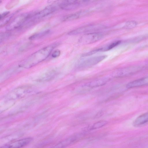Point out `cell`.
<instances>
[{
    "instance_id": "6da1fadb",
    "label": "cell",
    "mask_w": 148,
    "mask_h": 148,
    "mask_svg": "<svg viewBox=\"0 0 148 148\" xmlns=\"http://www.w3.org/2000/svg\"><path fill=\"white\" fill-rule=\"evenodd\" d=\"M57 45V43H55L38 50L21 62L19 66L29 68L36 65L46 59Z\"/></svg>"
},
{
    "instance_id": "7a4b0ae2",
    "label": "cell",
    "mask_w": 148,
    "mask_h": 148,
    "mask_svg": "<svg viewBox=\"0 0 148 148\" xmlns=\"http://www.w3.org/2000/svg\"><path fill=\"white\" fill-rule=\"evenodd\" d=\"M37 12H32L19 15L14 18L6 27L8 31L23 27L27 21L32 18Z\"/></svg>"
},
{
    "instance_id": "3957f363",
    "label": "cell",
    "mask_w": 148,
    "mask_h": 148,
    "mask_svg": "<svg viewBox=\"0 0 148 148\" xmlns=\"http://www.w3.org/2000/svg\"><path fill=\"white\" fill-rule=\"evenodd\" d=\"M105 28L104 25L99 24H92L82 26L69 32L68 34L75 35L82 34L95 32Z\"/></svg>"
},
{
    "instance_id": "277c9868",
    "label": "cell",
    "mask_w": 148,
    "mask_h": 148,
    "mask_svg": "<svg viewBox=\"0 0 148 148\" xmlns=\"http://www.w3.org/2000/svg\"><path fill=\"white\" fill-rule=\"evenodd\" d=\"M103 34L99 32H92L84 34L79 39V42L82 45L95 42L103 38Z\"/></svg>"
},
{
    "instance_id": "5b68a950",
    "label": "cell",
    "mask_w": 148,
    "mask_h": 148,
    "mask_svg": "<svg viewBox=\"0 0 148 148\" xmlns=\"http://www.w3.org/2000/svg\"><path fill=\"white\" fill-rule=\"evenodd\" d=\"M142 68L139 66H132L118 69L112 74L116 77H123L132 75L140 71Z\"/></svg>"
},
{
    "instance_id": "8992f818",
    "label": "cell",
    "mask_w": 148,
    "mask_h": 148,
    "mask_svg": "<svg viewBox=\"0 0 148 148\" xmlns=\"http://www.w3.org/2000/svg\"><path fill=\"white\" fill-rule=\"evenodd\" d=\"M56 10V8L53 5H50L45 7L39 12H37L32 18V20L34 23L39 19L52 13Z\"/></svg>"
},
{
    "instance_id": "52a82bcc",
    "label": "cell",
    "mask_w": 148,
    "mask_h": 148,
    "mask_svg": "<svg viewBox=\"0 0 148 148\" xmlns=\"http://www.w3.org/2000/svg\"><path fill=\"white\" fill-rule=\"evenodd\" d=\"M106 57L105 55L92 57L82 62L79 65V67L84 68L93 66L101 62Z\"/></svg>"
},
{
    "instance_id": "ba28073f",
    "label": "cell",
    "mask_w": 148,
    "mask_h": 148,
    "mask_svg": "<svg viewBox=\"0 0 148 148\" xmlns=\"http://www.w3.org/2000/svg\"><path fill=\"white\" fill-rule=\"evenodd\" d=\"M32 140L30 137L24 138L6 144L1 148H20L28 145Z\"/></svg>"
},
{
    "instance_id": "9c48e42d",
    "label": "cell",
    "mask_w": 148,
    "mask_h": 148,
    "mask_svg": "<svg viewBox=\"0 0 148 148\" xmlns=\"http://www.w3.org/2000/svg\"><path fill=\"white\" fill-rule=\"evenodd\" d=\"M79 0H64L59 6L62 10H69L76 8L78 6Z\"/></svg>"
},
{
    "instance_id": "30bf717a",
    "label": "cell",
    "mask_w": 148,
    "mask_h": 148,
    "mask_svg": "<svg viewBox=\"0 0 148 148\" xmlns=\"http://www.w3.org/2000/svg\"><path fill=\"white\" fill-rule=\"evenodd\" d=\"M110 79L108 77H101L88 82L85 84V86L91 88L101 86L106 84Z\"/></svg>"
},
{
    "instance_id": "8fae6325",
    "label": "cell",
    "mask_w": 148,
    "mask_h": 148,
    "mask_svg": "<svg viewBox=\"0 0 148 148\" xmlns=\"http://www.w3.org/2000/svg\"><path fill=\"white\" fill-rule=\"evenodd\" d=\"M148 85V76L142 77L129 82L126 85L127 88H132Z\"/></svg>"
},
{
    "instance_id": "7c38bea8",
    "label": "cell",
    "mask_w": 148,
    "mask_h": 148,
    "mask_svg": "<svg viewBox=\"0 0 148 148\" xmlns=\"http://www.w3.org/2000/svg\"><path fill=\"white\" fill-rule=\"evenodd\" d=\"M81 136L80 134L75 135L61 142L56 145L54 147H66L76 141Z\"/></svg>"
},
{
    "instance_id": "4fadbf2b",
    "label": "cell",
    "mask_w": 148,
    "mask_h": 148,
    "mask_svg": "<svg viewBox=\"0 0 148 148\" xmlns=\"http://www.w3.org/2000/svg\"><path fill=\"white\" fill-rule=\"evenodd\" d=\"M148 122V112L144 113L137 117L134 121L133 125L138 127Z\"/></svg>"
},
{
    "instance_id": "5bb4252c",
    "label": "cell",
    "mask_w": 148,
    "mask_h": 148,
    "mask_svg": "<svg viewBox=\"0 0 148 148\" xmlns=\"http://www.w3.org/2000/svg\"><path fill=\"white\" fill-rule=\"evenodd\" d=\"M83 11H79L76 13L70 14L65 16L63 18L64 21L73 20L78 18L83 14Z\"/></svg>"
},
{
    "instance_id": "9a60e30c",
    "label": "cell",
    "mask_w": 148,
    "mask_h": 148,
    "mask_svg": "<svg viewBox=\"0 0 148 148\" xmlns=\"http://www.w3.org/2000/svg\"><path fill=\"white\" fill-rule=\"evenodd\" d=\"M108 123V122L105 120H101L94 123L89 127L90 130L97 129L106 125Z\"/></svg>"
},
{
    "instance_id": "2e32d148",
    "label": "cell",
    "mask_w": 148,
    "mask_h": 148,
    "mask_svg": "<svg viewBox=\"0 0 148 148\" xmlns=\"http://www.w3.org/2000/svg\"><path fill=\"white\" fill-rule=\"evenodd\" d=\"M55 72L54 71H51L48 72L46 73L43 75H42L40 77V80H45L49 79L54 75Z\"/></svg>"
},
{
    "instance_id": "e0dca14e",
    "label": "cell",
    "mask_w": 148,
    "mask_h": 148,
    "mask_svg": "<svg viewBox=\"0 0 148 148\" xmlns=\"http://www.w3.org/2000/svg\"><path fill=\"white\" fill-rule=\"evenodd\" d=\"M14 14H12L9 15H8L3 19L0 21V27L3 26L5 24L8 23L14 16Z\"/></svg>"
},
{
    "instance_id": "ac0fdd59",
    "label": "cell",
    "mask_w": 148,
    "mask_h": 148,
    "mask_svg": "<svg viewBox=\"0 0 148 148\" xmlns=\"http://www.w3.org/2000/svg\"><path fill=\"white\" fill-rule=\"evenodd\" d=\"M49 30H46L31 36L29 38V39L31 40H34L38 38H40V37L43 36L45 34H47L48 33H49Z\"/></svg>"
},
{
    "instance_id": "d6986e66",
    "label": "cell",
    "mask_w": 148,
    "mask_h": 148,
    "mask_svg": "<svg viewBox=\"0 0 148 148\" xmlns=\"http://www.w3.org/2000/svg\"><path fill=\"white\" fill-rule=\"evenodd\" d=\"M137 25V23L135 21H129L125 24L124 27L126 29H131L135 27Z\"/></svg>"
},
{
    "instance_id": "ffe728a7",
    "label": "cell",
    "mask_w": 148,
    "mask_h": 148,
    "mask_svg": "<svg viewBox=\"0 0 148 148\" xmlns=\"http://www.w3.org/2000/svg\"><path fill=\"white\" fill-rule=\"evenodd\" d=\"M121 41L120 40L116 41L110 43L107 45L108 50H109L114 47L120 43Z\"/></svg>"
},
{
    "instance_id": "44dd1931",
    "label": "cell",
    "mask_w": 148,
    "mask_h": 148,
    "mask_svg": "<svg viewBox=\"0 0 148 148\" xmlns=\"http://www.w3.org/2000/svg\"><path fill=\"white\" fill-rule=\"evenodd\" d=\"M60 53V52L59 50L57 49L52 54V56L53 58H56L58 57Z\"/></svg>"
},
{
    "instance_id": "7402d4cb",
    "label": "cell",
    "mask_w": 148,
    "mask_h": 148,
    "mask_svg": "<svg viewBox=\"0 0 148 148\" xmlns=\"http://www.w3.org/2000/svg\"><path fill=\"white\" fill-rule=\"evenodd\" d=\"M10 12L9 11H6L3 12L2 14H1L0 15V21L4 19L10 14Z\"/></svg>"
},
{
    "instance_id": "603a6c76",
    "label": "cell",
    "mask_w": 148,
    "mask_h": 148,
    "mask_svg": "<svg viewBox=\"0 0 148 148\" xmlns=\"http://www.w3.org/2000/svg\"><path fill=\"white\" fill-rule=\"evenodd\" d=\"M60 0H47V2L49 3H51L56 2Z\"/></svg>"
},
{
    "instance_id": "cb8c5ba5",
    "label": "cell",
    "mask_w": 148,
    "mask_h": 148,
    "mask_svg": "<svg viewBox=\"0 0 148 148\" xmlns=\"http://www.w3.org/2000/svg\"><path fill=\"white\" fill-rule=\"evenodd\" d=\"M84 2H87L89 1L90 0H82Z\"/></svg>"
},
{
    "instance_id": "d4e9b609",
    "label": "cell",
    "mask_w": 148,
    "mask_h": 148,
    "mask_svg": "<svg viewBox=\"0 0 148 148\" xmlns=\"http://www.w3.org/2000/svg\"></svg>"
}]
</instances>
